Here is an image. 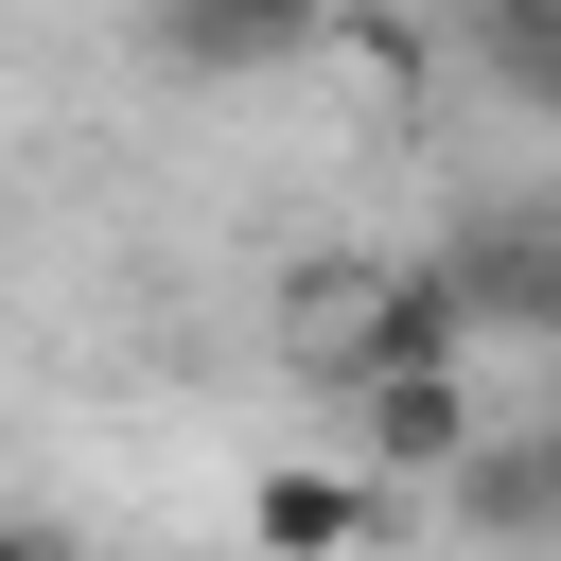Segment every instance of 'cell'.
I'll list each match as a JSON object with an SVG mask.
<instances>
[{
  "instance_id": "2",
  "label": "cell",
  "mask_w": 561,
  "mask_h": 561,
  "mask_svg": "<svg viewBox=\"0 0 561 561\" xmlns=\"http://www.w3.org/2000/svg\"><path fill=\"white\" fill-rule=\"evenodd\" d=\"M351 456H368V473H473V456H491L473 368H386V386H351Z\"/></svg>"
},
{
  "instance_id": "5",
  "label": "cell",
  "mask_w": 561,
  "mask_h": 561,
  "mask_svg": "<svg viewBox=\"0 0 561 561\" xmlns=\"http://www.w3.org/2000/svg\"><path fill=\"white\" fill-rule=\"evenodd\" d=\"M351 0H158V35H175V70H280V53H316Z\"/></svg>"
},
{
  "instance_id": "4",
  "label": "cell",
  "mask_w": 561,
  "mask_h": 561,
  "mask_svg": "<svg viewBox=\"0 0 561 561\" xmlns=\"http://www.w3.org/2000/svg\"><path fill=\"white\" fill-rule=\"evenodd\" d=\"M245 543H263V561H368V543H386V473H316V456H280V473L245 491Z\"/></svg>"
},
{
  "instance_id": "1",
  "label": "cell",
  "mask_w": 561,
  "mask_h": 561,
  "mask_svg": "<svg viewBox=\"0 0 561 561\" xmlns=\"http://www.w3.org/2000/svg\"><path fill=\"white\" fill-rule=\"evenodd\" d=\"M280 368L351 403V386L386 368V263H351V245H316V263L280 280Z\"/></svg>"
},
{
  "instance_id": "6",
  "label": "cell",
  "mask_w": 561,
  "mask_h": 561,
  "mask_svg": "<svg viewBox=\"0 0 561 561\" xmlns=\"http://www.w3.org/2000/svg\"><path fill=\"white\" fill-rule=\"evenodd\" d=\"M456 491H473V526H543V543H561V421H526V438H491V456H473Z\"/></svg>"
},
{
  "instance_id": "8",
  "label": "cell",
  "mask_w": 561,
  "mask_h": 561,
  "mask_svg": "<svg viewBox=\"0 0 561 561\" xmlns=\"http://www.w3.org/2000/svg\"><path fill=\"white\" fill-rule=\"evenodd\" d=\"M0 561H88L70 526H35V508H0Z\"/></svg>"
},
{
  "instance_id": "3",
  "label": "cell",
  "mask_w": 561,
  "mask_h": 561,
  "mask_svg": "<svg viewBox=\"0 0 561 561\" xmlns=\"http://www.w3.org/2000/svg\"><path fill=\"white\" fill-rule=\"evenodd\" d=\"M438 263H456L473 333H543V351H561V210H543V193H526V210H473Z\"/></svg>"
},
{
  "instance_id": "7",
  "label": "cell",
  "mask_w": 561,
  "mask_h": 561,
  "mask_svg": "<svg viewBox=\"0 0 561 561\" xmlns=\"http://www.w3.org/2000/svg\"><path fill=\"white\" fill-rule=\"evenodd\" d=\"M473 35H491V70H508L526 105H561V18H543V0H473Z\"/></svg>"
}]
</instances>
